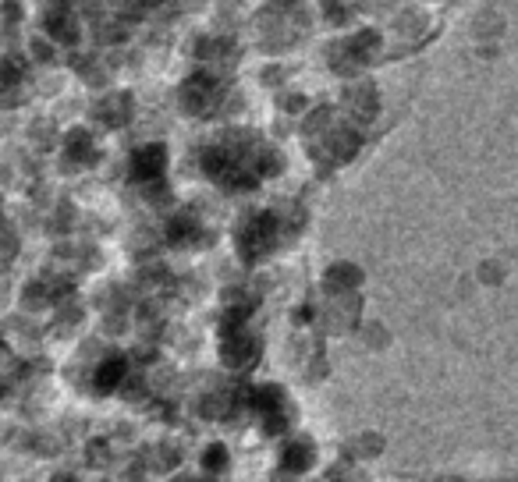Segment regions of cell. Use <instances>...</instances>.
Listing matches in <instances>:
<instances>
[{
  "label": "cell",
  "mask_w": 518,
  "mask_h": 482,
  "mask_svg": "<svg viewBox=\"0 0 518 482\" xmlns=\"http://www.w3.org/2000/svg\"><path fill=\"white\" fill-rule=\"evenodd\" d=\"M114 376H121V362H110L107 373L100 376V387H110V380H114Z\"/></svg>",
  "instance_id": "6da1fadb"
}]
</instances>
